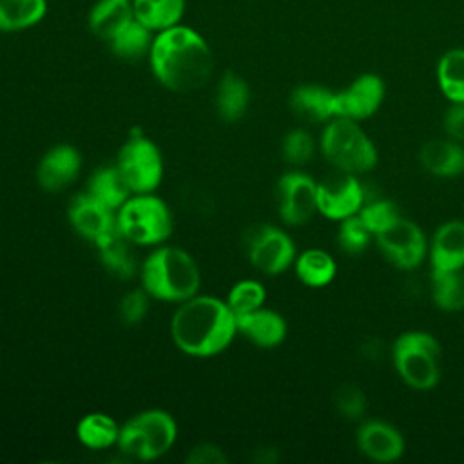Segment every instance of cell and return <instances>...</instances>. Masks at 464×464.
Listing matches in <instances>:
<instances>
[{
    "label": "cell",
    "instance_id": "obj_1",
    "mask_svg": "<svg viewBox=\"0 0 464 464\" xmlns=\"http://www.w3.org/2000/svg\"><path fill=\"white\" fill-rule=\"evenodd\" d=\"M149 54L158 82L176 92L203 87L212 72L210 47L199 33L179 24L160 31Z\"/></svg>",
    "mask_w": 464,
    "mask_h": 464
},
{
    "label": "cell",
    "instance_id": "obj_2",
    "mask_svg": "<svg viewBox=\"0 0 464 464\" xmlns=\"http://www.w3.org/2000/svg\"><path fill=\"white\" fill-rule=\"evenodd\" d=\"M170 334L183 353L212 357L223 352L237 334L236 314L218 297L194 295L174 312Z\"/></svg>",
    "mask_w": 464,
    "mask_h": 464
},
{
    "label": "cell",
    "instance_id": "obj_3",
    "mask_svg": "<svg viewBox=\"0 0 464 464\" xmlns=\"http://www.w3.org/2000/svg\"><path fill=\"white\" fill-rule=\"evenodd\" d=\"M199 281L194 257L178 246H160L141 265V286L160 301L183 303L198 294Z\"/></svg>",
    "mask_w": 464,
    "mask_h": 464
},
{
    "label": "cell",
    "instance_id": "obj_4",
    "mask_svg": "<svg viewBox=\"0 0 464 464\" xmlns=\"http://www.w3.org/2000/svg\"><path fill=\"white\" fill-rule=\"evenodd\" d=\"M319 147L326 161L346 174L368 172L379 161L373 141L359 121L348 118H332L323 129Z\"/></svg>",
    "mask_w": 464,
    "mask_h": 464
},
{
    "label": "cell",
    "instance_id": "obj_5",
    "mask_svg": "<svg viewBox=\"0 0 464 464\" xmlns=\"http://www.w3.org/2000/svg\"><path fill=\"white\" fill-rule=\"evenodd\" d=\"M392 361L397 375L413 390H431L440 379V344L430 332L401 334L392 346Z\"/></svg>",
    "mask_w": 464,
    "mask_h": 464
},
{
    "label": "cell",
    "instance_id": "obj_6",
    "mask_svg": "<svg viewBox=\"0 0 464 464\" xmlns=\"http://www.w3.org/2000/svg\"><path fill=\"white\" fill-rule=\"evenodd\" d=\"M116 228L134 245H160L172 232V216L161 198L136 194L116 210Z\"/></svg>",
    "mask_w": 464,
    "mask_h": 464
},
{
    "label": "cell",
    "instance_id": "obj_7",
    "mask_svg": "<svg viewBox=\"0 0 464 464\" xmlns=\"http://www.w3.org/2000/svg\"><path fill=\"white\" fill-rule=\"evenodd\" d=\"M176 422L163 410H145L120 426L118 450L138 460H154L167 453L176 440Z\"/></svg>",
    "mask_w": 464,
    "mask_h": 464
},
{
    "label": "cell",
    "instance_id": "obj_8",
    "mask_svg": "<svg viewBox=\"0 0 464 464\" xmlns=\"http://www.w3.org/2000/svg\"><path fill=\"white\" fill-rule=\"evenodd\" d=\"M116 167L132 194L154 192L163 178V160L156 143L140 132H132L121 145Z\"/></svg>",
    "mask_w": 464,
    "mask_h": 464
},
{
    "label": "cell",
    "instance_id": "obj_9",
    "mask_svg": "<svg viewBox=\"0 0 464 464\" xmlns=\"http://www.w3.org/2000/svg\"><path fill=\"white\" fill-rule=\"evenodd\" d=\"M381 254L401 270L417 268L428 256V239L422 228L402 214L373 236Z\"/></svg>",
    "mask_w": 464,
    "mask_h": 464
},
{
    "label": "cell",
    "instance_id": "obj_10",
    "mask_svg": "<svg viewBox=\"0 0 464 464\" xmlns=\"http://www.w3.org/2000/svg\"><path fill=\"white\" fill-rule=\"evenodd\" d=\"M246 254L257 270L266 276H277L294 265L295 245L279 227L256 225L246 234Z\"/></svg>",
    "mask_w": 464,
    "mask_h": 464
},
{
    "label": "cell",
    "instance_id": "obj_11",
    "mask_svg": "<svg viewBox=\"0 0 464 464\" xmlns=\"http://www.w3.org/2000/svg\"><path fill=\"white\" fill-rule=\"evenodd\" d=\"M276 201L286 225H304L317 212V183L304 172H286L276 185Z\"/></svg>",
    "mask_w": 464,
    "mask_h": 464
},
{
    "label": "cell",
    "instance_id": "obj_12",
    "mask_svg": "<svg viewBox=\"0 0 464 464\" xmlns=\"http://www.w3.org/2000/svg\"><path fill=\"white\" fill-rule=\"evenodd\" d=\"M386 85L379 74L362 72L335 92V118L362 121L373 116L384 102Z\"/></svg>",
    "mask_w": 464,
    "mask_h": 464
},
{
    "label": "cell",
    "instance_id": "obj_13",
    "mask_svg": "<svg viewBox=\"0 0 464 464\" xmlns=\"http://www.w3.org/2000/svg\"><path fill=\"white\" fill-rule=\"evenodd\" d=\"M364 205V188L355 174L341 172L317 183V212L326 219L343 221L359 214Z\"/></svg>",
    "mask_w": 464,
    "mask_h": 464
},
{
    "label": "cell",
    "instance_id": "obj_14",
    "mask_svg": "<svg viewBox=\"0 0 464 464\" xmlns=\"http://www.w3.org/2000/svg\"><path fill=\"white\" fill-rule=\"evenodd\" d=\"M355 442L364 457L384 464L399 460L406 448L402 433L381 419H368L361 422Z\"/></svg>",
    "mask_w": 464,
    "mask_h": 464
},
{
    "label": "cell",
    "instance_id": "obj_15",
    "mask_svg": "<svg viewBox=\"0 0 464 464\" xmlns=\"http://www.w3.org/2000/svg\"><path fill=\"white\" fill-rule=\"evenodd\" d=\"M431 274L464 270V221L450 219L442 223L428 243Z\"/></svg>",
    "mask_w": 464,
    "mask_h": 464
},
{
    "label": "cell",
    "instance_id": "obj_16",
    "mask_svg": "<svg viewBox=\"0 0 464 464\" xmlns=\"http://www.w3.org/2000/svg\"><path fill=\"white\" fill-rule=\"evenodd\" d=\"M69 221L72 228L85 239L98 241L102 236L116 228L114 210L96 199L92 194H76L69 205Z\"/></svg>",
    "mask_w": 464,
    "mask_h": 464
},
{
    "label": "cell",
    "instance_id": "obj_17",
    "mask_svg": "<svg viewBox=\"0 0 464 464\" xmlns=\"http://www.w3.org/2000/svg\"><path fill=\"white\" fill-rule=\"evenodd\" d=\"M80 167L82 158L72 145H56L47 150L38 163V185L45 192H60L76 179Z\"/></svg>",
    "mask_w": 464,
    "mask_h": 464
},
{
    "label": "cell",
    "instance_id": "obj_18",
    "mask_svg": "<svg viewBox=\"0 0 464 464\" xmlns=\"http://www.w3.org/2000/svg\"><path fill=\"white\" fill-rule=\"evenodd\" d=\"M237 332L261 348H274L286 337V321L274 310L256 308L236 315Z\"/></svg>",
    "mask_w": 464,
    "mask_h": 464
},
{
    "label": "cell",
    "instance_id": "obj_19",
    "mask_svg": "<svg viewBox=\"0 0 464 464\" xmlns=\"http://www.w3.org/2000/svg\"><path fill=\"white\" fill-rule=\"evenodd\" d=\"M419 161L435 178H457L464 174V147L450 138L430 140L422 145Z\"/></svg>",
    "mask_w": 464,
    "mask_h": 464
},
{
    "label": "cell",
    "instance_id": "obj_20",
    "mask_svg": "<svg viewBox=\"0 0 464 464\" xmlns=\"http://www.w3.org/2000/svg\"><path fill=\"white\" fill-rule=\"evenodd\" d=\"M290 109L304 121L328 123L335 118V92L317 83L299 85L290 94Z\"/></svg>",
    "mask_w": 464,
    "mask_h": 464
},
{
    "label": "cell",
    "instance_id": "obj_21",
    "mask_svg": "<svg viewBox=\"0 0 464 464\" xmlns=\"http://www.w3.org/2000/svg\"><path fill=\"white\" fill-rule=\"evenodd\" d=\"M100 259L107 272L118 279H130L136 272L134 254L130 250V241H127L118 228H112L96 241Z\"/></svg>",
    "mask_w": 464,
    "mask_h": 464
},
{
    "label": "cell",
    "instance_id": "obj_22",
    "mask_svg": "<svg viewBox=\"0 0 464 464\" xmlns=\"http://www.w3.org/2000/svg\"><path fill=\"white\" fill-rule=\"evenodd\" d=\"M134 18L132 2L129 0H100L89 13L91 31L109 42L125 24Z\"/></svg>",
    "mask_w": 464,
    "mask_h": 464
},
{
    "label": "cell",
    "instance_id": "obj_23",
    "mask_svg": "<svg viewBox=\"0 0 464 464\" xmlns=\"http://www.w3.org/2000/svg\"><path fill=\"white\" fill-rule=\"evenodd\" d=\"M132 11L140 24L160 33L179 24L185 0H132Z\"/></svg>",
    "mask_w": 464,
    "mask_h": 464
},
{
    "label": "cell",
    "instance_id": "obj_24",
    "mask_svg": "<svg viewBox=\"0 0 464 464\" xmlns=\"http://www.w3.org/2000/svg\"><path fill=\"white\" fill-rule=\"evenodd\" d=\"M87 192L112 210H118L130 198V188L116 165L94 170L87 181Z\"/></svg>",
    "mask_w": 464,
    "mask_h": 464
},
{
    "label": "cell",
    "instance_id": "obj_25",
    "mask_svg": "<svg viewBox=\"0 0 464 464\" xmlns=\"http://www.w3.org/2000/svg\"><path fill=\"white\" fill-rule=\"evenodd\" d=\"M294 266L299 281L312 288L326 286L328 283L334 281L337 272V265L334 257L321 248L304 250L295 257Z\"/></svg>",
    "mask_w": 464,
    "mask_h": 464
},
{
    "label": "cell",
    "instance_id": "obj_26",
    "mask_svg": "<svg viewBox=\"0 0 464 464\" xmlns=\"http://www.w3.org/2000/svg\"><path fill=\"white\" fill-rule=\"evenodd\" d=\"M250 92L243 78L234 72H225L218 85L216 105L221 120L237 121L248 107Z\"/></svg>",
    "mask_w": 464,
    "mask_h": 464
},
{
    "label": "cell",
    "instance_id": "obj_27",
    "mask_svg": "<svg viewBox=\"0 0 464 464\" xmlns=\"http://www.w3.org/2000/svg\"><path fill=\"white\" fill-rule=\"evenodd\" d=\"M435 74L446 100L464 103V47L446 51L437 62Z\"/></svg>",
    "mask_w": 464,
    "mask_h": 464
},
{
    "label": "cell",
    "instance_id": "obj_28",
    "mask_svg": "<svg viewBox=\"0 0 464 464\" xmlns=\"http://www.w3.org/2000/svg\"><path fill=\"white\" fill-rule=\"evenodd\" d=\"M78 440L91 450H107L116 444L120 426L105 413H89L80 419L76 426Z\"/></svg>",
    "mask_w": 464,
    "mask_h": 464
},
{
    "label": "cell",
    "instance_id": "obj_29",
    "mask_svg": "<svg viewBox=\"0 0 464 464\" xmlns=\"http://www.w3.org/2000/svg\"><path fill=\"white\" fill-rule=\"evenodd\" d=\"M45 0H0V31L33 27L45 16Z\"/></svg>",
    "mask_w": 464,
    "mask_h": 464
},
{
    "label": "cell",
    "instance_id": "obj_30",
    "mask_svg": "<svg viewBox=\"0 0 464 464\" xmlns=\"http://www.w3.org/2000/svg\"><path fill=\"white\" fill-rule=\"evenodd\" d=\"M150 33L152 31L147 29L143 24H140L134 16L107 44L116 56L123 60H136V58H141L147 51H150V45H152Z\"/></svg>",
    "mask_w": 464,
    "mask_h": 464
},
{
    "label": "cell",
    "instance_id": "obj_31",
    "mask_svg": "<svg viewBox=\"0 0 464 464\" xmlns=\"http://www.w3.org/2000/svg\"><path fill=\"white\" fill-rule=\"evenodd\" d=\"M431 299L444 312L464 310V270L431 274Z\"/></svg>",
    "mask_w": 464,
    "mask_h": 464
},
{
    "label": "cell",
    "instance_id": "obj_32",
    "mask_svg": "<svg viewBox=\"0 0 464 464\" xmlns=\"http://www.w3.org/2000/svg\"><path fill=\"white\" fill-rule=\"evenodd\" d=\"M372 239H373V234L370 232V228L366 227V223L361 219L359 214H353L339 221L337 243L343 252L361 254L368 248Z\"/></svg>",
    "mask_w": 464,
    "mask_h": 464
},
{
    "label": "cell",
    "instance_id": "obj_33",
    "mask_svg": "<svg viewBox=\"0 0 464 464\" xmlns=\"http://www.w3.org/2000/svg\"><path fill=\"white\" fill-rule=\"evenodd\" d=\"M265 299H266V292L259 281L243 279L232 286L227 304L236 315H239L263 306Z\"/></svg>",
    "mask_w": 464,
    "mask_h": 464
},
{
    "label": "cell",
    "instance_id": "obj_34",
    "mask_svg": "<svg viewBox=\"0 0 464 464\" xmlns=\"http://www.w3.org/2000/svg\"><path fill=\"white\" fill-rule=\"evenodd\" d=\"M315 141L304 129H292L283 138V156L292 165H304L312 160Z\"/></svg>",
    "mask_w": 464,
    "mask_h": 464
},
{
    "label": "cell",
    "instance_id": "obj_35",
    "mask_svg": "<svg viewBox=\"0 0 464 464\" xmlns=\"http://www.w3.org/2000/svg\"><path fill=\"white\" fill-rule=\"evenodd\" d=\"M359 216L366 223L370 232L375 236L379 230L388 227L393 219H397L401 216V210L397 203H393L392 199H373L361 207Z\"/></svg>",
    "mask_w": 464,
    "mask_h": 464
},
{
    "label": "cell",
    "instance_id": "obj_36",
    "mask_svg": "<svg viewBox=\"0 0 464 464\" xmlns=\"http://www.w3.org/2000/svg\"><path fill=\"white\" fill-rule=\"evenodd\" d=\"M335 408L346 419H359L366 410L364 392L355 384H343L335 393Z\"/></svg>",
    "mask_w": 464,
    "mask_h": 464
},
{
    "label": "cell",
    "instance_id": "obj_37",
    "mask_svg": "<svg viewBox=\"0 0 464 464\" xmlns=\"http://www.w3.org/2000/svg\"><path fill=\"white\" fill-rule=\"evenodd\" d=\"M147 292L145 290H132L129 292L121 303H120V314H121V319L129 324H134V323H140L145 314H147V306H149V301H147Z\"/></svg>",
    "mask_w": 464,
    "mask_h": 464
},
{
    "label": "cell",
    "instance_id": "obj_38",
    "mask_svg": "<svg viewBox=\"0 0 464 464\" xmlns=\"http://www.w3.org/2000/svg\"><path fill=\"white\" fill-rule=\"evenodd\" d=\"M442 127L446 132V138L464 143V103L450 102V107L444 112Z\"/></svg>",
    "mask_w": 464,
    "mask_h": 464
},
{
    "label": "cell",
    "instance_id": "obj_39",
    "mask_svg": "<svg viewBox=\"0 0 464 464\" xmlns=\"http://www.w3.org/2000/svg\"><path fill=\"white\" fill-rule=\"evenodd\" d=\"M188 464H225V453L214 444H199L190 450L187 457Z\"/></svg>",
    "mask_w": 464,
    "mask_h": 464
},
{
    "label": "cell",
    "instance_id": "obj_40",
    "mask_svg": "<svg viewBox=\"0 0 464 464\" xmlns=\"http://www.w3.org/2000/svg\"><path fill=\"white\" fill-rule=\"evenodd\" d=\"M129 2H132V0H129Z\"/></svg>",
    "mask_w": 464,
    "mask_h": 464
}]
</instances>
